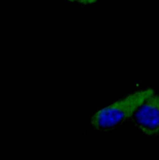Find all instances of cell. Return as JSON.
<instances>
[{
	"mask_svg": "<svg viewBox=\"0 0 159 160\" xmlns=\"http://www.w3.org/2000/svg\"><path fill=\"white\" fill-rule=\"evenodd\" d=\"M156 92L151 88L132 92L94 113L91 126L99 132H109L131 120L139 107Z\"/></svg>",
	"mask_w": 159,
	"mask_h": 160,
	"instance_id": "cell-1",
	"label": "cell"
},
{
	"mask_svg": "<svg viewBox=\"0 0 159 160\" xmlns=\"http://www.w3.org/2000/svg\"><path fill=\"white\" fill-rule=\"evenodd\" d=\"M134 126L147 137L159 135V93H154L137 110L131 118Z\"/></svg>",
	"mask_w": 159,
	"mask_h": 160,
	"instance_id": "cell-2",
	"label": "cell"
},
{
	"mask_svg": "<svg viewBox=\"0 0 159 160\" xmlns=\"http://www.w3.org/2000/svg\"><path fill=\"white\" fill-rule=\"evenodd\" d=\"M70 2L78 4L83 6H91L96 4L98 0H67Z\"/></svg>",
	"mask_w": 159,
	"mask_h": 160,
	"instance_id": "cell-3",
	"label": "cell"
}]
</instances>
